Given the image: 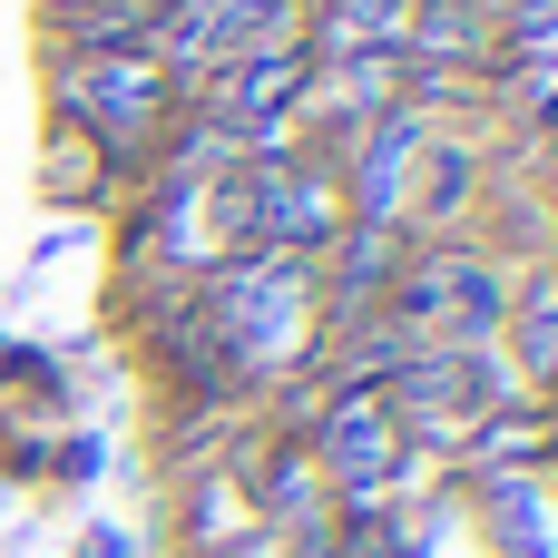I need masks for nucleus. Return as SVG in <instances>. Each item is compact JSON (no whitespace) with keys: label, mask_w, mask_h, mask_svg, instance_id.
Listing matches in <instances>:
<instances>
[{"label":"nucleus","mask_w":558,"mask_h":558,"mask_svg":"<svg viewBox=\"0 0 558 558\" xmlns=\"http://www.w3.org/2000/svg\"><path fill=\"white\" fill-rule=\"evenodd\" d=\"M196 314L235 373V392H275V383H304L324 363V275L304 255H275V245H245V255H216L196 275Z\"/></svg>","instance_id":"obj_1"},{"label":"nucleus","mask_w":558,"mask_h":558,"mask_svg":"<svg viewBox=\"0 0 558 558\" xmlns=\"http://www.w3.org/2000/svg\"><path fill=\"white\" fill-rule=\"evenodd\" d=\"M304 10H324V0H304Z\"/></svg>","instance_id":"obj_7"},{"label":"nucleus","mask_w":558,"mask_h":558,"mask_svg":"<svg viewBox=\"0 0 558 558\" xmlns=\"http://www.w3.org/2000/svg\"><path fill=\"white\" fill-rule=\"evenodd\" d=\"M177 108H186V88L147 49H49V118L78 128L88 147H108L128 177H147Z\"/></svg>","instance_id":"obj_3"},{"label":"nucleus","mask_w":558,"mask_h":558,"mask_svg":"<svg viewBox=\"0 0 558 558\" xmlns=\"http://www.w3.org/2000/svg\"><path fill=\"white\" fill-rule=\"evenodd\" d=\"M353 226V206H343V167L333 157H265V167H245V245H275V255H304V265H324V245Z\"/></svg>","instance_id":"obj_4"},{"label":"nucleus","mask_w":558,"mask_h":558,"mask_svg":"<svg viewBox=\"0 0 558 558\" xmlns=\"http://www.w3.org/2000/svg\"><path fill=\"white\" fill-rule=\"evenodd\" d=\"M500 363L530 402L558 412V265H530L520 294H510V324H500Z\"/></svg>","instance_id":"obj_5"},{"label":"nucleus","mask_w":558,"mask_h":558,"mask_svg":"<svg viewBox=\"0 0 558 558\" xmlns=\"http://www.w3.org/2000/svg\"><path fill=\"white\" fill-rule=\"evenodd\" d=\"M88 558H118V539H88Z\"/></svg>","instance_id":"obj_6"},{"label":"nucleus","mask_w":558,"mask_h":558,"mask_svg":"<svg viewBox=\"0 0 558 558\" xmlns=\"http://www.w3.org/2000/svg\"><path fill=\"white\" fill-rule=\"evenodd\" d=\"M510 294H520V265L500 245H481V235H412L383 314L412 333V353H451V343H500Z\"/></svg>","instance_id":"obj_2"}]
</instances>
